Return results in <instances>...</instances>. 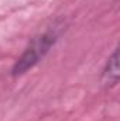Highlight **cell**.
Returning <instances> with one entry per match:
<instances>
[{"mask_svg":"<svg viewBox=\"0 0 120 121\" xmlns=\"http://www.w3.org/2000/svg\"><path fill=\"white\" fill-rule=\"evenodd\" d=\"M57 39V35L54 32H45L40 37L34 38L30 42V45L26 48L23 55L17 59L13 66V76H20L26 73L28 69L35 66L40 60L45 56V54L50 51V48L54 45Z\"/></svg>","mask_w":120,"mask_h":121,"instance_id":"1","label":"cell"},{"mask_svg":"<svg viewBox=\"0 0 120 121\" xmlns=\"http://www.w3.org/2000/svg\"><path fill=\"white\" fill-rule=\"evenodd\" d=\"M103 79L109 85H116L119 82V51L115 49L113 55L107 59L106 68L103 70Z\"/></svg>","mask_w":120,"mask_h":121,"instance_id":"2","label":"cell"}]
</instances>
